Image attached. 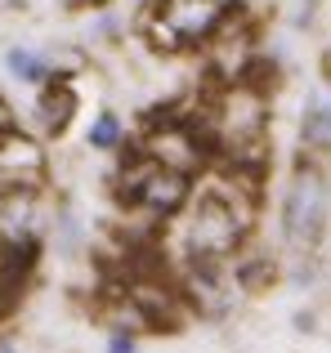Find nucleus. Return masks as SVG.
Masks as SVG:
<instances>
[{
    "mask_svg": "<svg viewBox=\"0 0 331 353\" xmlns=\"http://www.w3.org/2000/svg\"><path fill=\"white\" fill-rule=\"evenodd\" d=\"M0 353H23L18 349V336L9 331V322H0Z\"/></svg>",
    "mask_w": 331,
    "mask_h": 353,
    "instance_id": "15",
    "label": "nucleus"
},
{
    "mask_svg": "<svg viewBox=\"0 0 331 353\" xmlns=\"http://www.w3.org/2000/svg\"><path fill=\"white\" fill-rule=\"evenodd\" d=\"M296 152L300 157H318V161H327V157H331V81L327 77L309 81L305 99H300V112H296Z\"/></svg>",
    "mask_w": 331,
    "mask_h": 353,
    "instance_id": "9",
    "label": "nucleus"
},
{
    "mask_svg": "<svg viewBox=\"0 0 331 353\" xmlns=\"http://www.w3.org/2000/svg\"><path fill=\"white\" fill-rule=\"evenodd\" d=\"M273 90H278V81L255 77V72L197 85L192 112L215 148L219 170L246 174L260 183L273 179Z\"/></svg>",
    "mask_w": 331,
    "mask_h": 353,
    "instance_id": "2",
    "label": "nucleus"
},
{
    "mask_svg": "<svg viewBox=\"0 0 331 353\" xmlns=\"http://www.w3.org/2000/svg\"><path fill=\"white\" fill-rule=\"evenodd\" d=\"M59 188H36V192H9L0 197V237H32L45 241L54 219Z\"/></svg>",
    "mask_w": 331,
    "mask_h": 353,
    "instance_id": "10",
    "label": "nucleus"
},
{
    "mask_svg": "<svg viewBox=\"0 0 331 353\" xmlns=\"http://www.w3.org/2000/svg\"><path fill=\"white\" fill-rule=\"evenodd\" d=\"M103 353H143V331L126 327V322H108V331H103Z\"/></svg>",
    "mask_w": 331,
    "mask_h": 353,
    "instance_id": "13",
    "label": "nucleus"
},
{
    "mask_svg": "<svg viewBox=\"0 0 331 353\" xmlns=\"http://www.w3.org/2000/svg\"><path fill=\"white\" fill-rule=\"evenodd\" d=\"M233 14L224 0H143L130 14V36L143 54L166 63L201 59L219 36L228 32Z\"/></svg>",
    "mask_w": 331,
    "mask_h": 353,
    "instance_id": "4",
    "label": "nucleus"
},
{
    "mask_svg": "<svg viewBox=\"0 0 331 353\" xmlns=\"http://www.w3.org/2000/svg\"><path fill=\"white\" fill-rule=\"evenodd\" d=\"M130 152H139L143 161L161 165L170 174H183V179H201L215 165V148H210L206 130L192 112V99L188 103H157L139 112Z\"/></svg>",
    "mask_w": 331,
    "mask_h": 353,
    "instance_id": "6",
    "label": "nucleus"
},
{
    "mask_svg": "<svg viewBox=\"0 0 331 353\" xmlns=\"http://www.w3.org/2000/svg\"><path fill=\"white\" fill-rule=\"evenodd\" d=\"M81 85L77 81H50V85H36L32 99H27V112L23 125L32 130V134H41L45 143H63V139L72 134V125L81 121Z\"/></svg>",
    "mask_w": 331,
    "mask_h": 353,
    "instance_id": "8",
    "label": "nucleus"
},
{
    "mask_svg": "<svg viewBox=\"0 0 331 353\" xmlns=\"http://www.w3.org/2000/svg\"><path fill=\"white\" fill-rule=\"evenodd\" d=\"M318 23V0H287V27L309 32Z\"/></svg>",
    "mask_w": 331,
    "mask_h": 353,
    "instance_id": "14",
    "label": "nucleus"
},
{
    "mask_svg": "<svg viewBox=\"0 0 331 353\" xmlns=\"http://www.w3.org/2000/svg\"><path fill=\"white\" fill-rule=\"evenodd\" d=\"M94 246V224L86 219V210L77 206L72 197L54 201V219H50V233H45V250L50 255H63V259H77Z\"/></svg>",
    "mask_w": 331,
    "mask_h": 353,
    "instance_id": "12",
    "label": "nucleus"
},
{
    "mask_svg": "<svg viewBox=\"0 0 331 353\" xmlns=\"http://www.w3.org/2000/svg\"><path fill=\"white\" fill-rule=\"evenodd\" d=\"M54 170H59L54 143H45L41 134H32L23 121L0 134V197L54 188Z\"/></svg>",
    "mask_w": 331,
    "mask_h": 353,
    "instance_id": "7",
    "label": "nucleus"
},
{
    "mask_svg": "<svg viewBox=\"0 0 331 353\" xmlns=\"http://www.w3.org/2000/svg\"><path fill=\"white\" fill-rule=\"evenodd\" d=\"M273 237L278 259L323 255L331 237V170L318 157H291L273 192Z\"/></svg>",
    "mask_w": 331,
    "mask_h": 353,
    "instance_id": "3",
    "label": "nucleus"
},
{
    "mask_svg": "<svg viewBox=\"0 0 331 353\" xmlns=\"http://www.w3.org/2000/svg\"><path fill=\"white\" fill-rule=\"evenodd\" d=\"M264 188L269 183L246 179L233 170H210L192 183L183 210L157 233V255L166 268L183 264H233L260 233Z\"/></svg>",
    "mask_w": 331,
    "mask_h": 353,
    "instance_id": "1",
    "label": "nucleus"
},
{
    "mask_svg": "<svg viewBox=\"0 0 331 353\" xmlns=\"http://www.w3.org/2000/svg\"><path fill=\"white\" fill-rule=\"evenodd\" d=\"M130 139H134V121L112 103L94 108L86 130H81V148L90 157H103V161H117L121 152H130Z\"/></svg>",
    "mask_w": 331,
    "mask_h": 353,
    "instance_id": "11",
    "label": "nucleus"
},
{
    "mask_svg": "<svg viewBox=\"0 0 331 353\" xmlns=\"http://www.w3.org/2000/svg\"><path fill=\"white\" fill-rule=\"evenodd\" d=\"M108 201L117 206V215L130 219V224H143L152 233H161L174 215L183 210V201L192 197V183L183 174H170L161 165L143 161L139 152H121L117 161H108Z\"/></svg>",
    "mask_w": 331,
    "mask_h": 353,
    "instance_id": "5",
    "label": "nucleus"
}]
</instances>
